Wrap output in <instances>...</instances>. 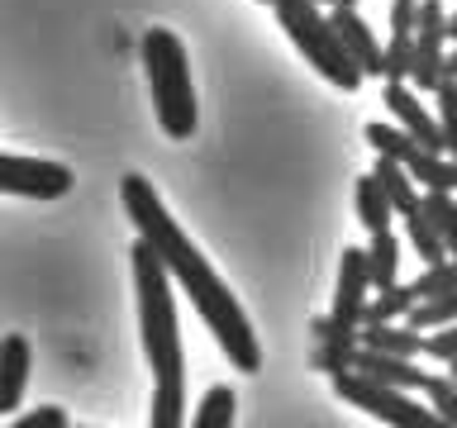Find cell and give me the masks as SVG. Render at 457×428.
Masks as SVG:
<instances>
[{"label": "cell", "mask_w": 457, "mask_h": 428, "mask_svg": "<svg viewBox=\"0 0 457 428\" xmlns=\"http://www.w3.org/2000/svg\"><path fill=\"white\" fill-rule=\"evenodd\" d=\"M328 24H334L343 53L357 62V71H362V77H381V71H386V53H381L377 34H371V24L357 14V5H334V10H328Z\"/></svg>", "instance_id": "obj_9"}, {"label": "cell", "mask_w": 457, "mask_h": 428, "mask_svg": "<svg viewBox=\"0 0 457 428\" xmlns=\"http://www.w3.org/2000/svg\"><path fill=\"white\" fill-rule=\"evenodd\" d=\"M77 177L62 162H48V157H14L0 152V195H24V200H62Z\"/></svg>", "instance_id": "obj_7"}, {"label": "cell", "mask_w": 457, "mask_h": 428, "mask_svg": "<svg viewBox=\"0 0 457 428\" xmlns=\"http://www.w3.org/2000/svg\"><path fill=\"white\" fill-rule=\"evenodd\" d=\"M443 34H448V38H457V10L448 14V20H443Z\"/></svg>", "instance_id": "obj_30"}, {"label": "cell", "mask_w": 457, "mask_h": 428, "mask_svg": "<svg viewBox=\"0 0 457 428\" xmlns=\"http://www.w3.org/2000/svg\"><path fill=\"white\" fill-rule=\"evenodd\" d=\"M367 143L377 148L381 157H391L410 171L414 181L424 185V191H453L457 185V167L448 162L443 152L424 148L420 138H410L405 128H391V124H367Z\"/></svg>", "instance_id": "obj_6"}, {"label": "cell", "mask_w": 457, "mask_h": 428, "mask_svg": "<svg viewBox=\"0 0 457 428\" xmlns=\"http://www.w3.org/2000/svg\"><path fill=\"white\" fill-rule=\"evenodd\" d=\"M234 409H238L234 391H228V385H210V391L200 395L191 424H195V428H228V424H234Z\"/></svg>", "instance_id": "obj_21"}, {"label": "cell", "mask_w": 457, "mask_h": 428, "mask_svg": "<svg viewBox=\"0 0 457 428\" xmlns=\"http://www.w3.org/2000/svg\"><path fill=\"white\" fill-rule=\"evenodd\" d=\"M377 157H381V152H377ZM371 177L381 181V191H386V200H391V210H395V214L420 210V185H414V177H410V171L400 167V162H391V157H381Z\"/></svg>", "instance_id": "obj_16"}, {"label": "cell", "mask_w": 457, "mask_h": 428, "mask_svg": "<svg viewBox=\"0 0 457 428\" xmlns=\"http://www.w3.org/2000/svg\"><path fill=\"white\" fill-rule=\"evenodd\" d=\"M420 210L434 219L438 238H443V252L457 262V200H453V191H424L420 195Z\"/></svg>", "instance_id": "obj_19"}, {"label": "cell", "mask_w": 457, "mask_h": 428, "mask_svg": "<svg viewBox=\"0 0 457 428\" xmlns=\"http://www.w3.org/2000/svg\"><path fill=\"white\" fill-rule=\"evenodd\" d=\"M424 395H428V409L438 414V424L457 428V385L448 376H424Z\"/></svg>", "instance_id": "obj_26"}, {"label": "cell", "mask_w": 457, "mask_h": 428, "mask_svg": "<svg viewBox=\"0 0 457 428\" xmlns=\"http://www.w3.org/2000/svg\"><path fill=\"white\" fill-rule=\"evenodd\" d=\"M353 371H362V376L381 381V385H400V391H424V376L428 371L414 366V357H395V352H377V348H362L357 342L353 348Z\"/></svg>", "instance_id": "obj_12"}, {"label": "cell", "mask_w": 457, "mask_h": 428, "mask_svg": "<svg viewBox=\"0 0 457 428\" xmlns=\"http://www.w3.org/2000/svg\"><path fill=\"white\" fill-rule=\"evenodd\" d=\"M386 110L400 119V128H405L410 138H420L424 148L443 152V134H438V119L420 105V91H414L410 81H386Z\"/></svg>", "instance_id": "obj_10"}, {"label": "cell", "mask_w": 457, "mask_h": 428, "mask_svg": "<svg viewBox=\"0 0 457 428\" xmlns=\"http://www.w3.org/2000/svg\"><path fill=\"white\" fill-rule=\"evenodd\" d=\"M414 305V295H410V285H386V291L377 300H367L362 305V324H391V319H405V309Z\"/></svg>", "instance_id": "obj_23"}, {"label": "cell", "mask_w": 457, "mask_h": 428, "mask_svg": "<svg viewBox=\"0 0 457 428\" xmlns=\"http://www.w3.org/2000/svg\"><path fill=\"white\" fill-rule=\"evenodd\" d=\"M448 381L457 385V357H453V362H448Z\"/></svg>", "instance_id": "obj_31"}, {"label": "cell", "mask_w": 457, "mask_h": 428, "mask_svg": "<svg viewBox=\"0 0 457 428\" xmlns=\"http://www.w3.org/2000/svg\"><path fill=\"white\" fill-rule=\"evenodd\" d=\"M134 291H138V333L143 357L153 366V428H181L186 419V352L177 333V300H171V276L148 243H134Z\"/></svg>", "instance_id": "obj_2"}, {"label": "cell", "mask_w": 457, "mask_h": 428, "mask_svg": "<svg viewBox=\"0 0 457 428\" xmlns=\"http://www.w3.org/2000/svg\"><path fill=\"white\" fill-rule=\"evenodd\" d=\"M143 71L153 86V110L167 138H191L195 134V86H191V62L171 29H148L143 34Z\"/></svg>", "instance_id": "obj_3"}, {"label": "cell", "mask_w": 457, "mask_h": 428, "mask_svg": "<svg viewBox=\"0 0 457 428\" xmlns=\"http://www.w3.org/2000/svg\"><path fill=\"white\" fill-rule=\"evenodd\" d=\"M14 428H67V409L43 405V409H34V414H20V419H14Z\"/></svg>", "instance_id": "obj_28"}, {"label": "cell", "mask_w": 457, "mask_h": 428, "mask_svg": "<svg viewBox=\"0 0 457 428\" xmlns=\"http://www.w3.org/2000/svg\"><path fill=\"white\" fill-rule=\"evenodd\" d=\"M357 342L362 348H377V352H395V357H420L424 348V338H420V328H400L395 319L391 324H357Z\"/></svg>", "instance_id": "obj_15"}, {"label": "cell", "mask_w": 457, "mask_h": 428, "mask_svg": "<svg viewBox=\"0 0 457 428\" xmlns=\"http://www.w3.org/2000/svg\"><path fill=\"white\" fill-rule=\"evenodd\" d=\"M310 338H314L310 362L320 366V371H328V376L353 362V348H357V328L353 324H338L334 314H324V319L310 324Z\"/></svg>", "instance_id": "obj_13"}, {"label": "cell", "mask_w": 457, "mask_h": 428, "mask_svg": "<svg viewBox=\"0 0 457 428\" xmlns=\"http://www.w3.org/2000/svg\"><path fill=\"white\" fill-rule=\"evenodd\" d=\"M328 381H334L338 399H348V405H357L362 414H371V419H381L391 428H438V414L420 409V399H410V391H400V385H381L353 366L334 371Z\"/></svg>", "instance_id": "obj_5"}, {"label": "cell", "mask_w": 457, "mask_h": 428, "mask_svg": "<svg viewBox=\"0 0 457 428\" xmlns=\"http://www.w3.org/2000/svg\"><path fill=\"white\" fill-rule=\"evenodd\" d=\"M405 219V234H410V243L420 248V262H443V238H438V228H434V219H428L424 210H410V214H400Z\"/></svg>", "instance_id": "obj_24"}, {"label": "cell", "mask_w": 457, "mask_h": 428, "mask_svg": "<svg viewBox=\"0 0 457 428\" xmlns=\"http://www.w3.org/2000/svg\"><path fill=\"white\" fill-rule=\"evenodd\" d=\"M434 95H438V134H443V152H448V162L457 167V77H443L434 86Z\"/></svg>", "instance_id": "obj_22"}, {"label": "cell", "mask_w": 457, "mask_h": 428, "mask_svg": "<svg viewBox=\"0 0 457 428\" xmlns=\"http://www.w3.org/2000/svg\"><path fill=\"white\" fill-rule=\"evenodd\" d=\"M443 77H457V38H453V53H443Z\"/></svg>", "instance_id": "obj_29"}, {"label": "cell", "mask_w": 457, "mask_h": 428, "mask_svg": "<svg viewBox=\"0 0 457 428\" xmlns=\"http://www.w3.org/2000/svg\"><path fill=\"white\" fill-rule=\"evenodd\" d=\"M443 5L438 0H420V10H414V48H410V86L414 91H434V86L443 81V43H448V34H443Z\"/></svg>", "instance_id": "obj_8"}, {"label": "cell", "mask_w": 457, "mask_h": 428, "mask_svg": "<svg viewBox=\"0 0 457 428\" xmlns=\"http://www.w3.org/2000/svg\"><path fill=\"white\" fill-rule=\"evenodd\" d=\"M314 5H338V0H314Z\"/></svg>", "instance_id": "obj_33"}, {"label": "cell", "mask_w": 457, "mask_h": 428, "mask_svg": "<svg viewBox=\"0 0 457 428\" xmlns=\"http://www.w3.org/2000/svg\"><path fill=\"white\" fill-rule=\"evenodd\" d=\"M262 5H277V0H262Z\"/></svg>", "instance_id": "obj_34"}, {"label": "cell", "mask_w": 457, "mask_h": 428, "mask_svg": "<svg viewBox=\"0 0 457 428\" xmlns=\"http://www.w3.org/2000/svg\"><path fill=\"white\" fill-rule=\"evenodd\" d=\"M405 319H410V328H420V333H428V328H438V324H457V285L434 295V300H414L405 309Z\"/></svg>", "instance_id": "obj_20"}, {"label": "cell", "mask_w": 457, "mask_h": 428, "mask_svg": "<svg viewBox=\"0 0 457 428\" xmlns=\"http://www.w3.org/2000/svg\"><path fill=\"white\" fill-rule=\"evenodd\" d=\"M424 357H438V362H453L457 357V324H438V328H428V338H424Z\"/></svg>", "instance_id": "obj_27"}, {"label": "cell", "mask_w": 457, "mask_h": 428, "mask_svg": "<svg viewBox=\"0 0 457 428\" xmlns=\"http://www.w3.org/2000/svg\"><path fill=\"white\" fill-rule=\"evenodd\" d=\"M277 20L324 81H334L338 91H357V86H362V71H357V62L348 53H343L334 24H328V14L314 5V0H277Z\"/></svg>", "instance_id": "obj_4"}, {"label": "cell", "mask_w": 457, "mask_h": 428, "mask_svg": "<svg viewBox=\"0 0 457 428\" xmlns=\"http://www.w3.org/2000/svg\"><path fill=\"white\" fill-rule=\"evenodd\" d=\"M453 285H457V262H453V257H443V262H424V271L410 281V295L414 300H434L443 291H453Z\"/></svg>", "instance_id": "obj_25"}, {"label": "cell", "mask_w": 457, "mask_h": 428, "mask_svg": "<svg viewBox=\"0 0 457 428\" xmlns=\"http://www.w3.org/2000/svg\"><path fill=\"white\" fill-rule=\"evenodd\" d=\"M395 271H400V243H395L391 228H381V234H371V243H367V281H371V291L395 285Z\"/></svg>", "instance_id": "obj_17"}, {"label": "cell", "mask_w": 457, "mask_h": 428, "mask_svg": "<svg viewBox=\"0 0 457 428\" xmlns=\"http://www.w3.org/2000/svg\"><path fill=\"white\" fill-rule=\"evenodd\" d=\"M371 281H367V248H343V267H338V295H334V319L338 324H362V305Z\"/></svg>", "instance_id": "obj_11"}, {"label": "cell", "mask_w": 457, "mask_h": 428, "mask_svg": "<svg viewBox=\"0 0 457 428\" xmlns=\"http://www.w3.org/2000/svg\"><path fill=\"white\" fill-rule=\"evenodd\" d=\"M338 5H362V0H338Z\"/></svg>", "instance_id": "obj_32"}, {"label": "cell", "mask_w": 457, "mask_h": 428, "mask_svg": "<svg viewBox=\"0 0 457 428\" xmlns=\"http://www.w3.org/2000/svg\"><path fill=\"white\" fill-rule=\"evenodd\" d=\"M353 205H357V219H362L367 234H381V228H391V200H386L381 181L377 177H357V191H353Z\"/></svg>", "instance_id": "obj_18"}, {"label": "cell", "mask_w": 457, "mask_h": 428, "mask_svg": "<svg viewBox=\"0 0 457 428\" xmlns=\"http://www.w3.org/2000/svg\"><path fill=\"white\" fill-rule=\"evenodd\" d=\"M29 366H34L29 338L24 333H5V338H0V414L20 409L24 385H29Z\"/></svg>", "instance_id": "obj_14"}, {"label": "cell", "mask_w": 457, "mask_h": 428, "mask_svg": "<svg viewBox=\"0 0 457 428\" xmlns=\"http://www.w3.org/2000/svg\"><path fill=\"white\" fill-rule=\"evenodd\" d=\"M120 200H124V214L138 228V238L162 257L167 276L191 295V305H195L200 319H205V328L214 333L220 352L238 371H257V366H262V342H257L248 314H243V305L234 295H228V285L214 276V267L205 262V252H200L195 243L181 234V224L167 214V205L153 191V181L138 177V171H129V177L120 181Z\"/></svg>", "instance_id": "obj_1"}]
</instances>
